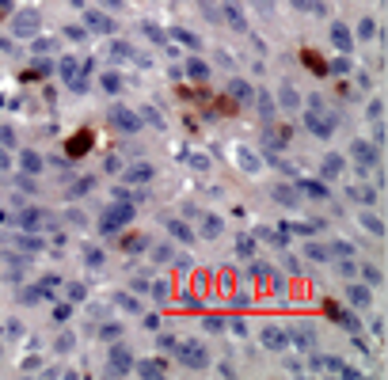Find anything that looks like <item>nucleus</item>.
<instances>
[{
  "label": "nucleus",
  "instance_id": "nucleus-19",
  "mask_svg": "<svg viewBox=\"0 0 388 380\" xmlns=\"http://www.w3.org/2000/svg\"><path fill=\"white\" fill-rule=\"evenodd\" d=\"M122 247H126V251H145L148 240H145V236H126V240H122Z\"/></svg>",
  "mask_w": 388,
  "mask_h": 380
},
{
  "label": "nucleus",
  "instance_id": "nucleus-28",
  "mask_svg": "<svg viewBox=\"0 0 388 380\" xmlns=\"http://www.w3.org/2000/svg\"><path fill=\"white\" fill-rule=\"evenodd\" d=\"M251 277L267 281V277H270V266H267V262H251Z\"/></svg>",
  "mask_w": 388,
  "mask_h": 380
},
{
  "label": "nucleus",
  "instance_id": "nucleus-17",
  "mask_svg": "<svg viewBox=\"0 0 388 380\" xmlns=\"http://www.w3.org/2000/svg\"><path fill=\"white\" fill-rule=\"evenodd\" d=\"M274 198L282 202V206H297V190L293 186H274Z\"/></svg>",
  "mask_w": 388,
  "mask_h": 380
},
{
  "label": "nucleus",
  "instance_id": "nucleus-36",
  "mask_svg": "<svg viewBox=\"0 0 388 380\" xmlns=\"http://www.w3.org/2000/svg\"><path fill=\"white\" fill-rule=\"evenodd\" d=\"M118 308H126V312H137V301H133V297H118Z\"/></svg>",
  "mask_w": 388,
  "mask_h": 380
},
{
  "label": "nucleus",
  "instance_id": "nucleus-3",
  "mask_svg": "<svg viewBox=\"0 0 388 380\" xmlns=\"http://www.w3.org/2000/svg\"><path fill=\"white\" fill-rule=\"evenodd\" d=\"M107 369H111V372H129V369H133V354H129L126 346H114V350H111V365H107Z\"/></svg>",
  "mask_w": 388,
  "mask_h": 380
},
{
  "label": "nucleus",
  "instance_id": "nucleus-15",
  "mask_svg": "<svg viewBox=\"0 0 388 380\" xmlns=\"http://www.w3.org/2000/svg\"><path fill=\"white\" fill-rule=\"evenodd\" d=\"M301 190L308 194V198H316V202L328 198V186H324V182H301Z\"/></svg>",
  "mask_w": 388,
  "mask_h": 380
},
{
  "label": "nucleus",
  "instance_id": "nucleus-33",
  "mask_svg": "<svg viewBox=\"0 0 388 380\" xmlns=\"http://www.w3.org/2000/svg\"><path fill=\"white\" fill-rule=\"evenodd\" d=\"M152 259H156V262H168V259H172V247H164V243H160V247H152Z\"/></svg>",
  "mask_w": 388,
  "mask_h": 380
},
{
  "label": "nucleus",
  "instance_id": "nucleus-34",
  "mask_svg": "<svg viewBox=\"0 0 388 380\" xmlns=\"http://www.w3.org/2000/svg\"><path fill=\"white\" fill-rule=\"evenodd\" d=\"M365 281H369V285H380V270H377V266H365Z\"/></svg>",
  "mask_w": 388,
  "mask_h": 380
},
{
  "label": "nucleus",
  "instance_id": "nucleus-24",
  "mask_svg": "<svg viewBox=\"0 0 388 380\" xmlns=\"http://www.w3.org/2000/svg\"><path fill=\"white\" fill-rule=\"evenodd\" d=\"M187 72H190L194 80H206V76H209V69L202 65V61H190V65H187Z\"/></svg>",
  "mask_w": 388,
  "mask_h": 380
},
{
  "label": "nucleus",
  "instance_id": "nucleus-4",
  "mask_svg": "<svg viewBox=\"0 0 388 380\" xmlns=\"http://www.w3.org/2000/svg\"><path fill=\"white\" fill-rule=\"evenodd\" d=\"M263 346H267V350H285V346H289V335H285L282 327H263Z\"/></svg>",
  "mask_w": 388,
  "mask_h": 380
},
{
  "label": "nucleus",
  "instance_id": "nucleus-16",
  "mask_svg": "<svg viewBox=\"0 0 388 380\" xmlns=\"http://www.w3.org/2000/svg\"><path fill=\"white\" fill-rule=\"evenodd\" d=\"M308 259H316V262H328L331 259V247H324V243H308V251H304Z\"/></svg>",
  "mask_w": 388,
  "mask_h": 380
},
{
  "label": "nucleus",
  "instance_id": "nucleus-29",
  "mask_svg": "<svg viewBox=\"0 0 388 380\" xmlns=\"http://www.w3.org/2000/svg\"><path fill=\"white\" fill-rule=\"evenodd\" d=\"M168 293H172V285H168V281H152V297H156V301H168Z\"/></svg>",
  "mask_w": 388,
  "mask_h": 380
},
{
  "label": "nucleus",
  "instance_id": "nucleus-10",
  "mask_svg": "<svg viewBox=\"0 0 388 380\" xmlns=\"http://www.w3.org/2000/svg\"><path fill=\"white\" fill-rule=\"evenodd\" d=\"M320 171H324V179H339V175H343V156L331 152L328 160H324V167H320Z\"/></svg>",
  "mask_w": 388,
  "mask_h": 380
},
{
  "label": "nucleus",
  "instance_id": "nucleus-32",
  "mask_svg": "<svg viewBox=\"0 0 388 380\" xmlns=\"http://www.w3.org/2000/svg\"><path fill=\"white\" fill-rule=\"evenodd\" d=\"M23 167H27V171H38V167H42V160H38L35 152H27V156H23Z\"/></svg>",
  "mask_w": 388,
  "mask_h": 380
},
{
  "label": "nucleus",
  "instance_id": "nucleus-22",
  "mask_svg": "<svg viewBox=\"0 0 388 380\" xmlns=\"http://www.w3.org/2000/svg\"><path fill=\"white\" fill-rule=\"evenodd\" d=\"M350 198H354V202H373L377 194H373V186H354V190H350Z\"/></svg>",
  "mask_w": 388,
  "mask_h": 380
},
{
  "label": "nucleus",
  "instance_id": "nucleus-26",
  "mask_svg": "<svg viewBox=\"0 0 388 380\" xmlns=\"http://www.w3.org/2000/svg\"><path fill=\"white\" fill-rule=\"evenodd\" d=\"M88 23H92V31H111V19H107V16H95V12L88 16Z\"/></svg>",
  "mask_w": 388,
  "mask_h": 380
},
{
  "label": "nucleus",
  "instance_id": "nucleus-37",
  "mask_svg": "<svg viewBox=\"0 0 388 380\" xmlns=\"http://www.w3.org/2000/svg\"><path fill=\"white\" fill-rule=\"evenodd\" d=\"M335 42H339V46H343V50H346V46H350V35H346V31H343V27H335Z\"/></svg>",
  "mask_w": 388,
  "mask_h": 380
},
{
  "label": "nucleus",
  "instance_id": "nucleus-25",
  "mask_svg": "<svg viewBox=\"0 0 388 380\" xmlns=\"http://www.w3.org/2000/svg\"><path fill=\"white\" fill-rule=\"evenodd\" d=\"M278 99H282V107H289V111L297 107V91H293V87H282V91H278Z\"/></svg>",
  "mask_w": 388,
  "mask_h": 380
},
{
  "label": "nucleus",
  "instance_id": "nucleus-11",
  "mask_svg": "<svg viewBox=\"0 0 388 380\" xmlns=\"http://www.w3.org/2000/svg\"><path fill=\"white\" fill-rule=\"evenodd\" d=\"M126 179L129 182H148L152 179V167L148 164H133V167H126Z\"/></svg>",
  "mask_w": 388,
  "mask_h": 380
},
{
  "label": "nucleus",
  "instance_id": "nucleus-8",
  "mask_svg": "<svg viewBox=\"0 0 388 380\" xmlns=\"http://www.w3.org/2000/svg\"><path fill=\"white\" fill-rule=\"evenodd\" d=\"M164 225H168V232H172V236H175V240H179V243H190V240H194V232H190V225H183V221H175V217H168Z\"/></svg>",
  "mask_w": 388,
  "mask_h": 380
},
{
  "label": "nucleus",
  "instance_id": "nucleus-23",
  "mask_svg": "<svg viewBox=\"0 0 388 380\" xmlns=\"http://www.w3.org/2000/svg\"><path fill=\"white\" fill-rule=\"evenodd\" d=\"M240 156V167L244 171H259V156H251V152H236Z\"/></svg>",
  "mask_w": 388,
  "mask_h": 380
},
{
  "label": "nucleus",
  "instance_id": "nucleus-21",
  "mask_svg": "<svg viewBox=\"0 0 388 380\" xmlns=\"http://www.w3.org/2000/svg\"><path fill=\"white\" fill-rule=\"evenodd\" d=\"M285 137H289L285 130H270V133H267V148H282V145H285Z\"/></svg>",
  "mask_w": 388,
  "mask_h": 380
},
{
  "label": "nucleus",
  "instance_id": "nucleus-38",
  "mask_svg": "<svg viewBox=\"0 0 388 380\" xmlns=\"http://www.w3.org/2000/svg\"><path fill=\"white\" fill-rule=\"evenodd\" d=\"M190 167H198V171H206V167H209V160H206V156H190Z\"/></svg>",
  "mask_w": 388,
  "mask_h": 380
},
{
  "label": "nucleus",
  "instance_id": "nucleus-14",
  "mask_svg": "<svg viewBox=\"0 0 388 380\" xmlns=\"http://www.w3.org/2000/svg\"><path fill=\"white\" fill-rule=\"evenodd\" d=\"M331 316H339V323H343L350 335H354V331H362V327H358V316H354V312H339V308H331Z\"/></svg>",
  "mask_w": 388,
  "mask_h": 380
},
{
  "label": "nucleus",
  "instance_id": "nucleus-40",
  "mask_svg": "<svg viewBox=\"0 0 388 380\" xmlns=\"http://www.w3.org/2000/svg\"><path fill=\"white\" fill-rule=\"evenodd\" d=\"M251 247H255V243H251V240H248V236H244V240H240V243H236V251H240V255H251Z\"/></svg>",
  "mask_w": 388,
  "mask_h": 380
},
{
  "label": "nucleus",
  "instance_id": "nucleus-5",
  "mask_svg": "<svg viewBox=\"0 0 388 380\" xmlns=\"http://www.w3.org/2000/svg\"><path fill=\"white\" fill-rule=\"evenodd\" d=\"M354 156H358L362 171H369V167H373V160H377V148H369V141H354Z\"/></svg>",
  "mask_w": 388,
  "mask_h": 380
},
{
  "label": "nucleus",
  "instance_id": "nucleus-35",
  "mask_svg": "<svg viewBox=\"0 0 388 380\" xmlns=\"http://www.w3.org/2000/svg\"><path fill=\"white\" fill-rule=\"evenodd\" d=\"M206 331H213V335H217V331H224V320H217V316H209V320H206Z\"/></svg>",
  "mask_w": 388,
  "mask_h": 380
},
{
  "label": "nucleus",
  "instance_id": "nucleus-1",
  "mask_svg": "<svg viewBox=\"0 0 388 380\" xmlns=\"http://www.w3.org/2000/svg\"><path fill=\"white\" fill-rule=\"evenodd\" d=\"M129 217H133V206H126V202H114V206L103 209V221H99V228H103V232H118L122 225H129Z\"/></svg>",
  "mask_w": 388,
  "mask_h": 380
},
{
  "label": "nucleus",
  "instance_id": "nucleus-18",
  "mask_svg": "<svg viewBox=\"0 0 388 380\" xmlns=\"http://www.w3.org/2000/svg\"><path fill=\"white\" fill-rule=\"evenodd\" d=\"M362 228H365V232H373V236H384V221H377L373 213L362 217Z\"/></svg>",
  "mask_w": 388,
  "mask_h": 380
},
{
  "label": "nucleus",
  "instance_id": "nucleus-13",
  "mask_svg": "<svg viewBox=\"0 0 388 380\" xmlns=\"http://www.w3.org/2000/svg\"><path fill=\"white\" fill-rule=\"evenodd\" d=\"M217 232H221V217L206 213V217H202V236H206V240H213Z\"/></svg>",
  "mask_w": 388,
  "mask_h": 380
},
{
  "label": "nucleus",
  "instance_id": "nucleus-31",
  "mask_svg": "<svg viewBox=\"0 0 388 380\" xmlns=\"http://www.w3.org/2000/svg\"><path fill=\"white\" fill-rule=\"evenodd\" d=\"M103 87H107V91H118V87H122V76H118V72H107V76H103Z\"/></svg>",
  "mask_w": 388,
  "mask_h": 380
},
{
  "label": "nucleus",
  "instance_id": "nucleus-42",
  "mask_svg": "<svg viewBox=\"0 0 388 380\" xmlns=\"http://www.w3.org/2000/svg\"><path fill=\"white\" fill-rule=\"evenodd\" d=\"M84 297V285H69V301H80Z\"/></svg>",
  "mask_w": 388,
  "mask_h": 380
},
{
  "label": "nucleus",
  "instance_id": "nucleus-27",
  "mask_svg": "<svg viewBox=\"0 0 388 380\" xmlns=\"http://www.w3.org/2000/svg\"><path fill=\"white\" fill-rule=\"evenodd\" d=\"M164 372V361H145L141 365V376H160Z\"/></svg>",
  "mask_w": 388,
  "mask_h": 380
},
{
  "label": "nucleus",
  "instance_id": "nucleus-12",
  "mask_svg": "<svg viewBox=\"0 0 388 380\" xmlns=\"http://www.w3.org/2000/svg\"><path fill=\"white\" fill-rule=\"evenodd\" d=\"M293 342L301 346V350H312V342H316V335H312V331H308V327H304V323H301V327H293Z\"/></svg>",
  "mask_w": 388,
  "mask_h": 380
},
{
  "label": "nucleus",
  "instance_id": "nucleus-39",
  "mask_svg": "<svg viewBox=\"0 0 388 380\" xmlns=\"http://www.w3.org/2000/svg\"><path fill=\"white\" fill-rule=\"evenodd\" d=\"M84 148H88V133H80V137L72 141V152H84Z\"/></svg>",
  "mask_w": 388,
  "mask_h": 380
},
{
  "label": "nucleus",
  "instance_id": "nucleus-41",
  "mask_svg": "<svg viewBox=\"0 0 388 380\" xmlns=\"http://www.w3.org/2000/svg\"><path fill=\"white\" fill-rule=\"evenodd\" d=\"M92 182H95V179H80L76 186H72V194H84V190H92Z\"/></svg>",
  "mask_w": 388,
  "mask_h": 380
},
{
  "label": "nucleus",
  "instance_id": "nucleus-7",
  "mask_svg": "<svg viewBox=\"0 0 388 380\" xmlns=\"http://www.w3.org/2000/svg\"><path fill=\"white\" fill-rule=\"evenodd\" d=\"M114 126H118V130H137L141 118L133 111H126V107H114Z\"/></svg>",
  "mask_w": 388,
  "mask_h": 380
},
{
  "label": "nucleus",
  "instance_id": "nucleus-6",
  "mask_svg": "<svg viewBox=\"0 0 388 380\" xmlns=\"http://www.w3.org/2000/svg\"><path fill=\"white\" fill-rule=\"evenodd\" d=\"M308 130L316 133V137H331V126H335V118H324V114H308Z\"/></svg>",
  "mask_w": 388,
  "mask_h": 380
},
{
  "label": "nucleus",
  "instance_id": "nucleus-2",
  "mask_svg": "<svg viewBox=\"0 0 388 380\" xmlns=\"http://www.w3.org/2000/svg\"><path fill=\"white\" fill-rule=\"evenodd\" d=\"M179 361L187 369H202L206 365V346L202 342H179Z\"/></svg>",
  "mask_w": 388,
  "mask_h": 380
},
{
  "label": "nucleus",
  "instance_id": "nucleus-9",
  "mask_svg": "<svg viewBox=\"0 0 388 380\" xmlns=\"http://www.w3.org/2000/svg\"><path fill=\"white\" fill-rule=\"evenodd\" d=\"M346 301H350L354 308H365V304L373 301V293L365 289V285H350V289H346Z\"/></svg>",
  "mask_w": 388,
  "mask_h": 380
},
{
  "label": "nucleus",
  "instance_id": "nucleus-20",
  "mask_svg": "<svg viewBox=\"0 0 388 380\" xmlns=\"http://www.w3.org/2000/svg\"><path fill=\"white\" fill-rule=\"evenodd\" d=\"M84 262L99 270V266H103V251H99V247H88V251H84Z\"/></svg>",
  "mask_w": 388,
  "mask_h": 380
},
{
  "label": "nucleus",
  "instance_id": "nucleus-30",
  "mask_svg": "<svg viewBox=\"0 0 388 380\" xmlns=\"http://www.w3.org/2000/svg\"><path fill=\"white\" fill-rule=\"evenodd\" d=\"M99 335H103L107 342H114V338L122 335V327H118V323H107V327H99Z\"/></svg>",
  "mask_w": 388,
  "mask_h": 380
}]
</instances>
